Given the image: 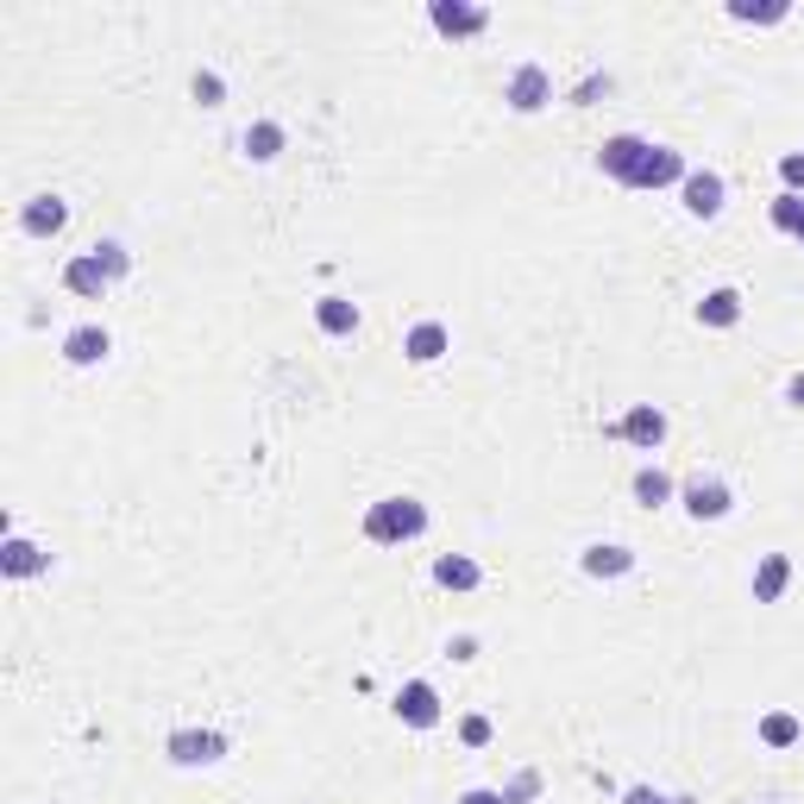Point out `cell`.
<instances>
[{"label": "cell", "mask_w": 804, "mask_h": 804, "mask_svg": "<svg viewBox=\"0 0 804 804\" xmlns=\"http://www.w3.org/2000/svg\"><path fill=\"white\" fill-rule=\"evenodd\" d=\"M245 158H252V164H271V158H277V151H283V126L277 120H258V126H245Z\"/></svg>", "instance_id": "19"}, {"label": "cell", "mask_w": 804, "mask_h": 804, "mask_svg": "<svg viewBox=\"0 0 804 804\" xmlns=\"http://www.w3.org/2000/svg\"><path fill=\"white\" fill-rule=\"evenodd\" d=\"M19 227L32 233V239H57V233L70 227V202L63 195H32L26 214H19Z\"/></svg>", "instance_id": "8"}, {"label": "cell", "mask_w": 804, "mask_h": 804, "mask_svg": "<svg viewBox=\"0 0 804 804\" xmlns=\"http://www.w3.org/2000/svg\"><path fill=\"white\" fill-rule=\"evenodd\" d=\"M698 321L704 327H735V321H742V296H735V290H710V296L698 302Z\"/></svg>", "instance_id": "20"}, {"label": "cell", "mask_w": 804, "mask_h": 804, "mask_svg": "<svg viewBox=\"0 0 804 804\" xmlns=\"http://www.w3.org/2000/svg\"><path fill=\"white\" fill-rule=\"evenodd\" d=\"M459 735H465L472 748H484V742H490V723H484V717H465V723H459Z\"/></svg>", "instance_id": "29"}, {"label": "cell", "mask_w": 804, "mask_h": 804, "mask_svg": "<svg viewBox=\"0 0 804 804\" xmlns=\"http://www.w3.org/2000/svg\"><path fill=\"white\" fill-rule=\"evenodd\" d=\"M798 717H786V710H773V717H761V742H767V748H792V742H798Z\"/></svg>", "instance_id": "24"}, {"label": "cell", "mask_w": 804, "mask_h": 804, "mask_svg": "<svg viewBox=\"0 0 804 804\" xmlns=\"http://www.w3.org/2000/svg\"><path fill=\"white\" fill-rule=\"evenodd\" d=\"M597 170L616 176L622 189H666V183H685V158L679 151H666V145H647L635 133H616V139L597 145Z\"/></svg>", "instance_id": "1"}, {"label": "cell", "mask_w": 804, "mask_h": 804, "mask_svg": "<svg viewBox=\"0 0 804 804\" xmlns=\"http://www.w3.org/2000/svg\"><path fill=\"white\" fill-rule=\"evenodd\" d=\"M478 560H465V553H440L434 560V585H447V591H478Z\"/></svg>", "instance_id": "18"}, {"label": "cell", "mask_w": 804, "mask_h": 804, "mask_svg": "<svg viewBox=\"0 0 804 804\" xmlns=\"http://www.w3.org/2000/svg\"><path fill=\"white\" fill-rule=\"evenodd\" d=\"M786 13V0H729V19H742V26H780Z\"/></svg>", "instance_id": "21"}, {"label": "cell", "mask_w": 804, "mask_h": 804, "mask_svg": "<svg viewBox=\"0 0 804 804\" xmlns=\"http://www.w3.org/2000/svg\"><path fill=\"white\" fill-rule=\"evenodd\" d=\"M315 321H321V333L346 340V333H359V302H346V296H321V302H315Z\"/></svg>", "instance_id": "17"}, {"label": "cell", "mask_w": 804, "mask_h": 804, "mask_svg": "<svg viewBox=\"0 0 804 804\" xmlns=\"http://www.w3.org/2000/svg\"><path fill=\"white\" fill-rule=\"evenodd\" d=\"M679 189H685V214H692V220H717V214H723V195H729L717 170H692Z\"/></svg>", "instance_id": "6"}, {"label": "cell", "mask_w": 804, "mask_h": 804, "mask_svg": "<svg viewBox=\"0 0 804 804\" xmlns=\"http://www.w3.org/2000/svg\"><path fill=\"white\" fill-rule=\"evenodd\" d=\"M126 264H133V258H126L120 245H95V252H82V258L63 264V290H70V296L101 302V296H107V283L126 277Z\"/></svg>", "instance_id": "2"}, {"label": "cell", "mask_w": 804, "mask_h": 804, "mask_svg": "<svg viewBox=\"0 0 804 804\" xmlns=\"http://www.w3.org/2000/svg\"><path fill=\"white\" fill-rule=\"evenodd\" d=\"M107 352H114L107 327H76L70 340H63V359H70V365H101Z\"/></svg>", "instance_id": "14"}, {"label": "cell", "mask_w": 804, "mask_h": 804, "mask_svg": "<svg viewBox=\"0 0 804 804\" xmlns=\"http://www.w3.org/2000/svg\"><path fill=\"white\" fill-rule=\"evenodd\" d=\"M622 804H685V798H666V792H654V786H629Z\"/></svg>", "instance_id": "28"}, {"label": "cell", "mask_w": 804, "mask_h": 804, "mask_svg": "<svg viewBox=\"0 0 804 804\" xmlns=\"http://www.w3.org/2000/svg\"><path fill=\"white\" fill-rule=\"evenodd\" d=\"M428 19H434V32H447V38H478L490 26L484 7H459V0H434Z\"/></svg>", "instance_id": "9"}, {"label": "cell", "mask_w": 804, "mask_h": 804, "mask_svg": "<svg viewBox=\"0 0 804 804\" xmlns=\"http://www.w3.org/2000/svg\"><path fill=\"white\" fill-rule=\"evenodd\" d=\"M421 528H428V509H421L415 497H384V503L365 509V541H378V547L415 541Z\"/></svg>", "instance_id": "3"}, {"label": "cell", "mask_w": 804, "mask_h": 804, "mask_svg": "<svg viewBox=\"0 0 804 804\" xmlns=\"http://www.w3.org/2000/svg\"><path fill=\"white\" fill-rule=\"evenodd\" d=\"M685 509H692V516H698V522H723V516H729V484H717V478H692V484H685Z\"/></svg>", "instance_id": "11"}, {"label": "cell", "mask_w": 804, "mask_h": 804, "mask_svg": "<svg viewBox=\"0 0 804 804\" xmlns=\"http://www.w3.org/2000/svg\"><path fill=\"white\" fill-rule=\"evenodd\" d=\"M164 754H170L176 767H214V761L227 754V735H214V729H176L170 742H164Z\"/></svg>", "instance_id": "4"}, {"label": "cell", "mask_w": 804, "mask_h": 804, "mask_svg": "<svg viewBox=\"0 0 804 804\" xmlns=\"http://www.w3.org/2000/svg\"><path fill=\"white\" fill-rule=\"evenodd\" d=\"M786 402H792V409H804V371H798V378L786 384Z\"/></svg>", "instance_id": "32"}, {"label": "cell", "mask_w": 804, "mask_h": 804, "mask_svg": "<svg viewBox=\"0 0 804 804\" xmlns=\"http://www.w3.org/2000/svg\"><path fill=\"white\" fill-rule=\"evenodd\" d=\"M459 804H503V792H484V786H478V792H465Z\"/></svg>", "instance_id": "31"}, {"label": "cell", "mask_w": 804, "mask_h": 804, "mask_svg": "<svg viewBox=\"0 0 804 804\" xmlns=\"http://www.w3.org/2000/svg\"><path fill=\"white\" fill-rule=\"evenodd\" d=\"M773 227H780V233H792V239H798V233H804V195H773Z\"/></svg>", "instance_id": "23"}, {"label": "cell", "mask_w": 804, "mask_h": 804, "mask_svg": "<svg viewBox=\"0 0 804 804\" xmlns=\"http://www.w3.org/2000/svg\"><path fill=\"white\" fill-rule=\"evenodd\" d=\"M604 88H610V82H604V76H591V82H578V95H572V101H578V107H591L597 95H604Z\"/></svg>", "instance_id": "30"}, {"label": "cell", "mask_w": 804, "mask_h": 804, "mask_svg": "<svg viewBox=\"0 0 804 804\" xmlns=\"http://www.w3.org/2000/svg\"><path fill=\"white\" fill-rule=\"evenodd\" d=\"M503 101L516 107V114H541L547 101H553V76L541 70V63H522V70L509 76V88H503Z\"/></svg>", "instance_id": "5"}, {"label": "cell", "mask_w": 804, "mask_h": 804, "mask_svg": "<svg viewBox=\"0 0 804 804\" xmlns=\"http://www.w3.org/2000/svg\"><path fill=\"white\" fill-rule=\"evenodd\" d=\"M798 239H804V233H798Z\"/></svg>", "instance_id": "33"}, {"label": "cell", "mask_w": 804, "mask_h": 804, "mask_svg": "<svg viewBox=\"0 0 804 804\" xmlns=\"http://www.w3.org/2000/svg\"><path fill=\"white\" fill-rule=\"evenodd\" d=\"M396 717L409 723V729H434V723H440V692L428 679H409L396 692Z\"/></svg>", "instance_id": "7"}, {"label": "cell", "mask_w": 804, "mask_h": 804, "mask_svg": "<svg viewBox=\"0 0 804 804\" xmlns=\"http://www.w3.org/2000/svg\"><path fill=\"white\" fill-rule=\"evenodd\" d=\"M666 497H673V478H666L660 465H641V472H635V503H641V509H660Z\"/></svg>", "instance_id": "22"}, {"label": "cell", "mask_w": 804, "mask_h": 804, "mask_svg": "<svg viewBox=\"0 0 804 804\" xmlns=\"http://www.w3.org/2000/svg\"><path fill=\"white\" fill-rule=\"evenodd\" d=\"M610 434L635 440V447H660V440H666V415L654 409V402H635V409H629L622 421H616Z\"/></svg>", "instance_id": "12"}, {"label": "cell", "mask_w": 804, "mask_h": 804, "mask_svg": "<svg viewBox=\"0 0 804 804\" xmlns=\"http://www.w3.org/2000/svg\"><path fill=\"white\" fill-rule=\"evenodd\" d=\"M195 101H202V107H220V101H227V82H220V76H214V70H195Z\"/></svg>", "instance_id": "25"}, {"label": "cell", "mask_w": 804, "mask_h": 804, "mask_svg": "<svg viewBox=\"0 0 804 804\" xmlns=\"http://www.w3.org/2000/svg\"><path fill=\"white\" fill-rule=\"evenodd\" d=\"M786 585H792V560H786V553H767L761 572H754V604H780Z\"/></svg>", "instance_id": "13"}, {"label": "cell", "mask_w": 804, "mask_h": 804, "mask_svg": "<svg viewBox=\"0 0 804 804\" xmlns=\"http://www.w3.org/2000/svg\"><path fill=\"white\" fill-rule=\"evenodd\" d=\"M535 792H541V780H535V773H522V780H516V786L503 792V804H528Z\"/></svg>", "instance_id": "27"}, {"label": "cell", "mask_w": 804, "mask_h": 804, "mask_svg": "<svg viewBox=\"0 0 804 804\" xmlns=\"http://www.w3.org/2000/svg\"><path fill=\"white\" fill-rule=\"evenodd\" d=\"M447 346H453V340H447V327H440V321H421V327L402 340V352H409L415 365H434V359H447Z\"/></svg>", "instance_id": "16"}, {"label": "cell", "mask_w": 804, "mask_h": 804, "mask_svg": "<svg viewBox=\"0 0 804 804\" xmlns=\"http://www.w3.org/2000/svg\"><path fill=\"white\" fill-rule=\"evenodd\" d=\"M0 572H7V578H38V572H51V553H45L38 541L7 535V541H0Z\"/></svg>", "instance_id": "10"}, {"label": "cell", "mask_w": 804, "mask_h": 804, "mask_svg": "<svg viewBox=\"0 0 804 804\" xmlns=\"http://www.w3.org/2000/svg\"><path fill=\"white\" fill-rule=\"evenodd\" d=\"M578 566H585L591 578H622L635 566V553H629V547H616V541H597V547H585V560H578Z\"/></svg>", "instance_id": "15"}, {"label": "cell", "mask_w": 804, "mask_h": 804, "mask_svg": "<svg viewBox=\"0 0 804 804\" xmlns=\"http://www.w3.org/2000/svg\"><path fill=\"white\" fill-rule=\"evenodd\" d=\"M780 176H786V195H798L804 189V151H786V158H780Z\"/></svg>", "instance_id": "26"}]
</instances>
